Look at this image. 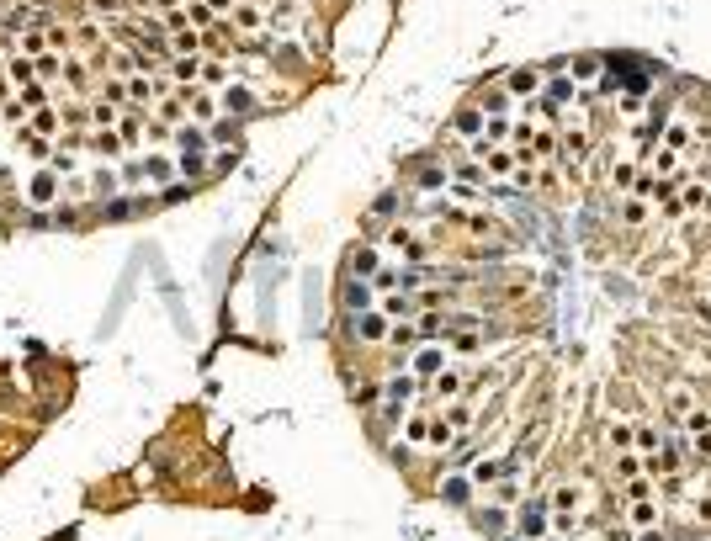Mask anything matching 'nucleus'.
<instances>
[{
  "mask_svg": "<svg viewBox=\"0 0 711 541\" xmlns=\"http://www.w3.org/2000/svg\"><path fill=\"white\" fill-rule=\"evenodd\" d=\"M27 202H37V207L59 202V170H37L32 186H27Z\"/></svg>",
  "mask_w": 711,
  "mask_h": 541,
  "instance_id": "obj_1",
  "label": "nucleus"
},
{
  "mask_svg": "<svg viewBox=\"0 0 711 541\" xmlns=\"http://www.w3.org/2000/svg\"><path fill=\"white\" fill-rule=\"evenodd\" d=\"M16 107H22V112H37V107H48V85H22V96H16Z\"/></svg>",
  "mask_w": 711,
  "mask_h": 541,
  "instance_id": "obj_2",
  "label": "nucleus"
},
{
  "mask_svg": "<svg viewBox=\"0 0 711 541\" xmlns=\"http://www.w3.org/2000/svg\"><path fill=\"white\" fill-rule=\"evenodd\" d=\"M85 149H96V154H107V159H112V154L122 149V138H117V133H101V128H96L91 138H85Z\"/></svg>",
  "mask_w": 711,
  "mask_h": 541,
  "instance_id": "obj_3",
  "label": "nucleus"
},
{
  "mask_svg": "<svg viewBox=\"0 0 711 541\" xmlns=\"http://www.w3.org/2000/svg\"><path fill=\"white\" fill-rule=\"evenodd\" d=\"M64 80H69L74 91H85V85H91V64H80V59H64Z\"/></svg>",
  "mask_w": 711,
  "mask_h": 541,
  "instance_id": "obj_4",
  "label": "nucleus"
},
{
  "mask_svg": "<svg viewBox=\"0 0 711 541\" xmlns=\"http://www.w3.org/2000/svg\"><path fill=\"white\" fill-rule=\"evenodd\" d=\"M6 74H11L16 85H32V74H37V64H27V59H11L6 64Z\"/></svg>",
  "mask_w": 711,
  "mask_h": 541,
  "instance_id": "obj_5",
  "label": "nucleus"
},
{
  "mask_svg": "<svg viewBox=\"0 0 711 541\" xmlns=\"http://www.w3.org/2000/svg\"><path fill=\"white\" fill-rule=\"evenodd\" d=\"M59 69H64L59 53H37V74H43V80H48V74H59Z\"/></svg>",
  "mask_w": 711,
  "mask_h": 541,
  "instance_id": "obj_6",
  "label": "nucleus"
},
{
  "mask_svg": "<svg viewBox=\"0 0 711 541\" xmlns=\"http://www.w3.org/2000/svg\"><path fill=\"white\" fill-rule=\"evenodd\" d=\"M128 96H133V101H138V107H144V101H149V96H154V85H149V80H128Z\"/></svg>",
  "mask_w": 711,
  "mask_h": 541,
  "instance_id": "obj_7",
  "label": "nucleus"
},
{
  "mask_svg": "<svg viewBox=\"0 0 711 541\" xmlns=\"http://www.w3.org/2000/svg\"><path fill=\"white\" fill-rule=\"evenodd\" d=\"M74 37H80L85 48H96V43H101V32H96V22H80V32H74ZM96 53H101V48H96Z\"/></svg>",
  "mask_w": 711,
  "mask_h": 541,
  "instance_id": "obj_8",
  "label": "nucleus"
},
{
  "mask_svg": "<svg viewBox=\"0 0 711 541\" xmlns=\"http://www.w3.org/2000/svg\"><path fill=\"white\" fill-rule=\"evenodd\" d=\"M175 144H181L186 154H197V149H202V133H197V128H181V138H175Z\"/></svg>",
  "mask_w": 711,
  "mask_h": 541,
  "instance_id": "obj_9",
  "label": "nucleus"
},
{
  "mask_svg": "<svg viewBox=\"0 0 711 541\" xmlns=\"http://www.w3.org/2000/svg\"><path fill=\"white\" fill-rule=\"evenodd\" d=\"M223 101H229L234 112H250V91H229V96H223Z\"/></svg>",
  "mask_w": 711,
  "mask_h": 541,
  "instance_id": "obj_10",
  "label": "nucleus"
}]
</instances>
